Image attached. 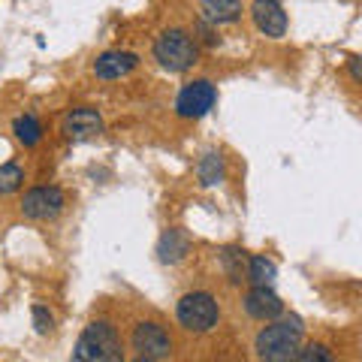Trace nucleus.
Here are the masks:
<instances>
[{
  "instance_id": "1",
  "label": "nucleus",
  "mask_w": 362,
  "mask_h": 362,
  "mask_svg": "<svg viewBox=\"0 0 362 362\" xmlns=\"http://www.w3.org/2000/svg\"><path fill=\"white\" fill-rule=\"evenodd\" d=\"M305 344V323L299 314H281L269 320L254 338L257 362H296Z\"/></svg>"
},
{
  "instance_id": "2",
  "label": "nucleus",
  "mask_w": 362,
  "mask_h": 362,
  "mask_svg": "<svg viewBox=\"0 0 362 362\" xmlns=\"http://www.w3.org/2000/svg\"><path fill=\"white\" fill-rule=\"evenodd\" d=\"M70 362H127V350H124L118 326L106 317L90 320L78 335Z\"/></svg>"
},
{
  "instance_id": "3",
  "label": "nucleus",
  "mask_w": 362,
  "mask_h": 362,
  "mask_svg": "<svg viewBox=\"0 0 362 362\" xmlns=\"http://www.w3.org/2000/svg\"><path fill=\"white\" fill-rule=\"evenodd\" d=\"M154 58L169 73H187L199 61V42L185 28H169L154 40Z\"/></svg>"
},
{
  "instance_id": "4",
  "label": "nucleus",
  "mask_w": 362,
  "mask_h": 362,
  "mask_svg": "<svg viewBox=\"0 0 362 362\" xmlns=\"http://www.w3.org/2000/svg\"><path fill=\"white\" fill-rule=\"evenodd\" d=\"M175 320L181 323V329L194 335L211 332L221 323V305L209 290H190L175 305Z\"/></svg>"
},
{
  "instance_id": "5",
  "label": "nucleus",
  "mask_w": 362,
  "mask_h": 362,
  "mask_svg": "<svg viewBox=\"0 0 362 362\" xmlns=\"http://www.w3.org/2000/svg\"><path fill=\"white\" fill-rule=\"evenodd\" d=\"M130 350L139 359L163 362L173 356V335L160 320H136L130 329Z\"/></svg>"
},
{
  "instance_id": "6",
  "label": "nucleus",
  "mask_w": 362,
  "mask_h": 362,
  "mask_svg": "<svg viewBox=\"0 0 362 362\" xmlns=\"http://www.w3.org/2000/svg\"><path fill=\"white\" fill-rule=\"evenodd\" d=\"M218 103V88L209 78H194L187 82L185 88L178 90L175 97V115L178 118H187V121H197L202 115H209Z\"/></svg>"
},
{
  "instance_id": "7",
  "label": "nucleus",
  "mask_w": 362,
  "mask_h": 362,
  "mask_svg": "<svg viewBox=\"0 0 362 362\" xmlns=\"http://www.w3.org/2000/svg\"><path fill=\"white\" fill-rule=\"evenodd\" d=\"M18 206L28 221H54L66 209V194L58 185H40L30 187Z\"/></svg>"
},
{
  "instance_id": "8",
  "label": "nucleus",
  "mask_w": 362,
  "mask_h": 362,
  "mask_svg": "<svg viewBox=\"0 0 362 362\" xmlns=\"http://www.w3.org/2000/svg\"><path fill=\"white\" fill-rule=\"evenodd\" d=\"M103 133V115L94 106H76L61 118V136L66 142H90Z\"/></svg>"
},
{
  "instance_id": "9",
  "label": "nucleus",
  "mask_w": 362,
  "mask_h": 362,
  "mask_svg": "<svg viewBox=\"0 0 362 362\" xmlns=\"http://www.w3.org/2000/svg\"><path fill=\"white\" fill-rule=\"evenodd\" d=\"M242 308H245V314L251 317V320H259V323L278 320L281 314H287L284 299H281L272 287H251L242 296Z\"/></svg>"
},
{
  "instance_id": "10",
  "label": "nucleus",
  "mask_w": 362,
  "mask_h": 362,
  "mask_svg": "<svg viewBox=\"0 0 362 362\" xmlns=\"http://www.w3.org/2000/svg\"><path fill=\"white\" fill-rule=\"evenodd\" d=\"M251 18L259 33L272 40H281L287 33V13L278 0H254L251 4Z\"/></svg>"
},
{
  "instance_id": "11",
  "label": "nucleus",
  "mask_w": 362,
  "mask_h": 362,
  "mask_svg": "<svg viewBox=\"0 0 362 362\" xmlns=\"http://www.w3.org/2000/svg\"><path fill=\"white\" fill-rule=\"evenodd\" d=\"M136 66H139V54H136V52L112 49V52H103L94 61V76L103 78V82H118V78L130 76Z\"/></svg>"
},
{
  "instance_id": "12",
  "label": "nucleus",
  "mask_w": 362,
  "mask_h": 362,
  "mask_svg": "<svg viewBox=\"0 0 362 362\" xmlns=\"http://www.w3.org/2000/svg\"><path fill=\"white\" fill-rule=\"evenodd\" d=\"M190 247H194L190 233L181 230V226H169V230H163L160 242H157V259L166 266H175L190 254Z\"/></svg>"
},
{
  "instance_id": "13",
  "label": "nucleus",
  "mask_w": 362,
  "mask_h": 362,
  "mask_svg": "<svg viewBox=\"0 0 362 362\" xmlns=\"http://www.w3.org/2000/svg\"><path fill=\"white\" fill-rule=\"evenodd\" d=\"M199 18L209 25H233L242 18V0H199Z\"/></svg>"
},
{
  "instance_id": "14",
  "label": "nucleus",
  "mask_w": 362,
  "mask_h": 362,
  "mask_svg": "<svg viewBox=\"0 0 362 362\" xmlns=\"http://www.w3.org/2000/svg\"><path fill=\"white\" fill-rule=\"evenodd\" d=\"M221 269H223V275L233 281V284H242L245 275H247V254L242 251V247H235V245H226L221 247Z\"/></svg>"
},
{
  "instance_id": "15",
  "label": "nucleus",
  "mask_w": 362,
  "mask_h": 362,
  "mask_svg": "<svg viewBox=\"0 0 362 362\" xmlns=\"http://www.w3.org/2000/svg\"><path fill=\"white\" fill-rule=\"evenodd\" d=\"M275 275H278L275 259H269V257H263V254L247 257V275H245V281H247L251 287H272Z\"/></svg>"
},
{
  "instance_id": "16",
  "label": "nucleus",
  "mask_w": 362,
  "mask_h": 362,
  "mask_svg": "<svg viewBox=\"0 0 362 362\" xmlns=\"http://www.w3.org/2000/svg\"><path fill=\"white\" fill-rule=\"evenodd\" d=\"M13 133H16V139L25 145V148H33V145H40V139H42V124H40V118L37 115H18L16 121H13Z\"/></svg>"
},
{
  "instance_id": "17",
  "label": "nucleus",
  "mask_w": 362,
  "mask_h": 362,
  "mask_svg": "<svg viewBox=\"0 0 362 362\" xmlns=\"http://www.w3.org/2000/svg\"><path fill=\"white\" fill-rule=\"evenodd\" d=\"M197 175H199V181L202 185H218V181L223 178V157H221V151H209V154H202V160H199V166H197Z\"/></svg>"
},
{
  "instance_id": "18",
  "label": "nucleus",
  "mask_w": 362,
  "mask_h": 362,
  "mask_svg": "<svg viewBox=\"0 0 362 362\" xmlns=\"http://www.w3.org/2000/svg\"><path fill=\"white\" fill-rule=\"evenodd\" d=\"M25 185V166L18 163H4L0 166V197H9Z\"/></svg>"
},
{
  "instance_id": "19",
  "label": "nucleus",
  "mask_w": 362,
  "mask_h": 362,
  "mask_svg": "<svg viewBox=\"0 0 362 362\" xmlns=\"http://www.w3.org/2000/svg\"><path fill=\"white\" fill-rule=\"evenodd\" d=\"M296 362H338V359H335V354H332V350L326 347V344L308 341V344H302Z\"/></svg>"
},
{
  "instance_id": "20",
  "label": "nucleus",
  "mask_w": 362,
  "mask_h": 362,
  "mask_svg": "<svg viewBox=\"0 0 362 362\" xmlns=\"http://www.w3.org/2000/svg\"><path fill=\"white\" fill-rule=\"evenodd\" d=\"M30 317H33V329H37L40 335H49V332H54V314L45 308L42 302H37L30 308Z\"/></svg>"
},
{
  "instance_id": "21",
  "label": "nucleus",
  "mask_w": 362,
  "mask_h": 362,
  "mask_svg": "<svg viewBox=\"0 0 362 362\" xmlns=\"http://www.w3.org/2000/svg\"><path fill=\"white\" fill-rule=\"evenodd\" d=\"M194 33H199V40H197V42H206V45H218V42H221V33H218V28L209 25V21H202V18L197 21Z\"/></svg>"
},
{
  "instance_id": "22",
  "label": "nucleus",
  "mask_w": 362,
  "mask_h": 362,
  "mask_svg": "<svg viewBox=\"0 0 362 362\" xmlns=\"http://www.w3.org/2000/svg\"><path fill=\"white\" fill-rule=\"evenodd\" d=\"M347 73H350V78H354V82L362 85V54H354V58L347 61Z\"/></svg>"
},
{
  "instance_id": "23",
  "label": "nucleus",
  "mask_w": 362,
  "mask_h": 362,
  "mask_svg": "<svg viewBox=\"0 0 362 362\" xmlns=\"http://www.w3.org/2000/svg\"><path fill=\"white\" fill-rule=\"evenodd\" d=\"M133 362H154V359H139V356H133Z\"/></svg>"
}]
</instances>
